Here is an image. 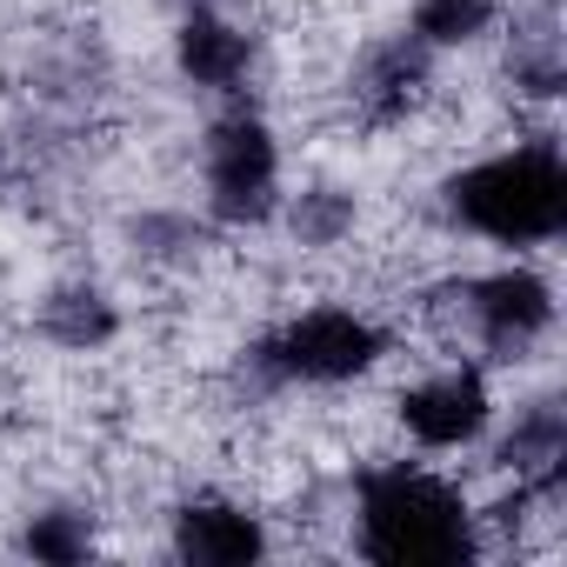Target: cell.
I'll return each instance as SVG.
<instances>
[{
    "label": "cell",
    "mask_w": 567,
    "mask_h": 567,
    "mask_svg": "<svg viewBox=\"0 0 567 567\" xmlns=\"http://www.w3.org/2000/svg\"><path fill=\"white\" fill-rule=\"evenodd\" d=\"M434 87V54L414 41V34H394V41H374L354 74H348V101L368 127H401Z\"/></svg>",
    "instance_id": "52a82bcc"
},
{
    "label": "cell",
    "mask_w": 567,
    "mask_h": 567,
    "mask_svg": "<svg viewBox=\"0 0 567 567\" xmlns=\"http://www.w3.org/2000/svg\"><path fill=\"white\" fill-rule=\"evenodd\" d=\"M8 167H14V154H8V141H0V181H8Z\"/></svg>",
    "instance_id": "e0dca14e"
},
{
    "label": "cell",
    "mask_w": 567,
    "mask_h": 567,
    "mask_svg": "<svg viewBox=\"0 0 567 567\" xmlns=\"http://www.w3.org/2000/svg\"><path fill=\"white\" fill-rule=\"evenodd\" d=\"M174 68L207 94H240V81L254 74V34L234 28L220 8H187L174 28Z\"/></svg>",
    "instance_id": "9c48e42d"
},
{
    "label": "cell",
    "mask_w": 567,
    "mask_h": 567,
    "mask_svg": "<svg viewBox=\"0 0 567 567\" xmlns=\"http://www.w3.org/2000/svg\"><path fill=\"white\" fill-rule=\"evenodd\" d=\"M34 334L54 341L61 354H101L121 334V308H114L107 288H94V280H61V288L41 295V308H34Z\"/></svg>",
    "instance_id": "8fae6325"
},
{
    "label": "cell",
    "mask_w": 567,
    "mask_h": 567,
    "mask_svg": "<svg viewBox=\"0 0 567 567\" xmlns=\"http://www.w3.org/2000/svg\"><path fill=\"white\" fill-rule=\"evenodd\" d=\"M274 547L267 520L240 501H220V494H194L174 507V554L187 567H254L260 554Z\"/></svg>",
    "instance_id": "ba28073f"
},
{
    "label": "cell",
    "mask_w": 567,
    "mask_h": 567,
    "mask_svg": "<svg viewBox=\"0 0 567 567\" xmlns=\"http://www.w3.org/2000/svg\"><path fill=\"white\" fill-rule=\"evenodd\" d=\"M101 547V520L87 514V507H34L28 520H21V554L28 560H41V567H74V560H87Z\"/></svg>",
    "instance_id": "7c38bea8"
},
{
    "label": "cell",
    "mask_w": 567,
    "mask_h": 567,
    "mask_svg": "<svg viewBox=\"0 0 567 567\" xmlns=\"http://www.w3.org/2000/svg\"><path fill=\"white\" fill-rule=\"evenodd\" d=\"M200 174H207V214L220 227L274 220V207H280V141L254 107H234L200 134Z\"/></svg>",
    "instance_id": "277c9868"
},
{
    "label": "cell",
    "mask_w": 567,
    "mask_h": 567,
    "mask_svg": "<svg viewBox=\"0 0 567 567\" xmlns=\"http://www.w3.org/2000/svg\"><path fill=\"white\" fill-rule=\"evenodd\" d=\"M394 421L408 427L414 447L454 454V447H474V441L487 434V421H494V388H487V374H481L474 361H454V368H441V374L401 388Z\"/></svg>",
    "instance_id": "8992f818"
},
{
    "label": "cell",
    "mask_w": 567,
    "mask_h": 567,
    "mask_svg": "<svg viewBox=\"0 0 567 567\" xmlns=\"http://www.w3.org/2000/svg\"><path fill=\"white\" fill-rule=\"evenodd\" d=\"M134 247L154 254V260H187V254H200V227L187 214H141L134 220Z\"/></svg>",
    "instance_id": "2e32d148"
},
{
    "label": "cell",
    "mask_w": 567,
    "mask_h": 567,
    "mask_svg": "<svg viewBox=\"0 0 567 567\" xmlns=\"http://www.w3.org/2000/svg\"><path fill=\"white\" fill-rule=\"evenodd\" d=\"M354 547L374 567H461L481 554V514L447 474L374 461L354 474Z\"/></svg>",
    "instance_id": "6da1fadb"
},
{
    "label": "cell",
    "mask_w": 567,
    "mask_h": 567,
    "mask_svg": "<svg viewBox=\"0 0 567 567\" xmlns=\"http://www.w3.org/2000/svg\"><path fill=\"white\" fill-rule=\"evenodd\" d=\"M507 81H514V94H527V101H554L560 87H567V54H560V28L540 14L534 28H520L514 34V48H507Z\"/></svg>",
    "instance_id": "9a60e30c"
},
{
    "label": "cell",
    "mask_w": 567,
    "mask_h": 567,
    "mask_svg": "<svg viewBox=\"0 0 567 567\" xmlns=\"http://www.w3.org/2000/svg\"><path fill=\"white\" fill-rule=\"evenodd\" d=\"M494 467L520 487H540V494H560L567 481V414L554 394H534L514 408V427L501 434L494 447Z\"/></svg>",
    "instance_id": "30bf717a"
},
{
    "label": "cell",
    "mask_w": 567,
    "mask_h": 567,
    "mask_svg": "<svg viewBox=\"0 0 567 567\" xmlns=\"http://www.w3.org/2000/svg\"><path fill=\"white\" fill-rule=\"evenodd\" d=\"M441 207L494 247H547L567 227V161L547 134L501 147V154L447 174Z\"/></svg>",
    "instance_id": "7a4b0ae2"
},
{
    "label": "cell",
    "mask_w": 567,
    "mask_h": 567,
    "mask_svg": "<svg viewBox=\"0 0 567 567\" xmlns=\"http://www.w3.org/2000/svg\"><path fill=\"white\" fill-rule=\"evenodd\" d=\"M441 295L454 301V321H467L494 361H520L527 348H540L554 334V280L520 260L494 267L481 280H447Z\"/></svg>",
    "instance_id": "5b68a950"
},
{
    "label": "cell",
    "mask_w": 567,
    "mask_h": 567,
    "mask_svg": "<svg viewBox=\"0 0 567 567\" xmlns=\"http://www.w3.org/2000/svg\"><path fill=\"white\" fill-rule=\"evenodd\" d=\"M494 21H501V0H414V14H408L414 41H421L427 54H441V48H474V41L494 34Z\"/></svg>",
    "instance_id": "5bb4252c"
},
{
    "label": "cell",
    "mask_w": 567,
    "mask_h": 567,
    "mask_svg": "<svg viewBox=\"0 0 567 567\" xmlns=\"http://www.w3.org/2000/svg\"><path fill=\"white\" fill-rule=\"evenodd\" d=\"M354 220H361V200H354L348 187H334V181H315V187H301V194L288 200V234H295V247H308V254L341 247V240L354 234Z\"/></svg>",
    "instance_id": "4fadbf2b"
},
{
    "label": "cell",
    "mask_w": 567,
    "mask_h": 567,
    "mask_svg": "<svg viewBox=\"0 0 567 567\" xmlns=\"http://www.w3.org/2000/svg\"><path fill=\"white\" fill-rule=\"evenodd\" d=\"M388 361V328L361 308H301L288 315L274 334L254 341L247 354V374L254 388H348V381H368L374 368Z\"/></svg>",
    "instance_id": "3957f363"
}]
</instances>
